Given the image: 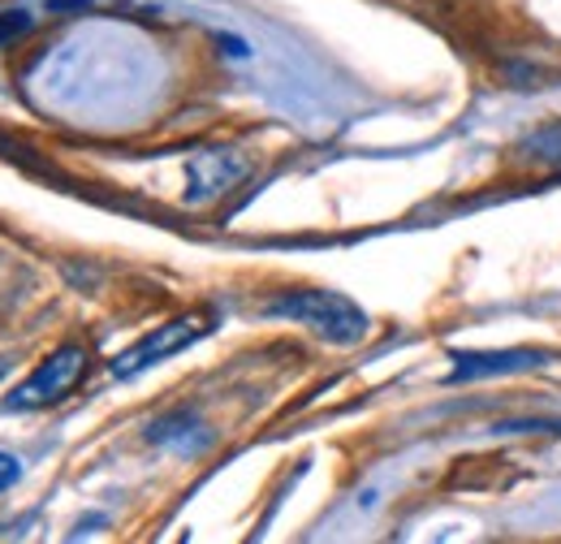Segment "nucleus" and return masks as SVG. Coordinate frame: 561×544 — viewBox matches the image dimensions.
Listing matches in <instances>:
<instances>
[{
  "mask_svg": "<svg viewBox=\"0 0 561 544\" xmlns=\"http://www.w3.org/2000/svg\"><path fill=\"white\" fill-rule=\"evenodd\" d=\"M242 173H247V160H238V156H229V151H199L195 165H191V178H195L199 191H191V200L225 195Z\"/></svg>",
  "mask_w": 561,
  "mask_h": 544,
  "instance_id": "obj_4",
  "label": "nucleus"
},
{
  "mask_svg": "<svg viewBox=\"0 0 561 544\" xmlns=\"http://www.w3.org/2000/svg\"><path fill=\"white\" fill-rule=\"evenodd\" d=\"M454 381H480L496 372H518V367H536L540 354L531 350H492V354H454Z\"/></svg>",
  "mask_w": 561,
  "mask_h": 544,
  "instance_id": "obj_5",
  "label": "nucleus"
},
{
  "mask_svg": "<svg viewBox=\"0 0 561 544\" xmlns=\"http://www.w3.org/2000/svg\"><path fill=\"white\" fill-rule=\"evenodd\" d=\"M82 376H87V350H82V345H61V350H53V354L4 398V407L9 410L53 407V403L70 398Z\"/></svg>",
  "mask_w": 561,
  "mask_h": 544,
  "instance_id": "obj_2",
  "label": "nucleus"
},
{
  "mask_svg": "<svg viewBox=\"0 0 561 544\" xmlns=\"http://www.w3.org/2000/svg\"><path fill=\"white\" fill-rule=\"evenodd\" d=\"M264 311L277 320H294L333 345H354L367 338V311L337 290H294V294L273 298Z\"/></svg>",
  "mask_w": 561,
  "mask_h": 544,
  "instance_id": "obj_1",
  "label": "nucleus"
},
{
  "mask_svg": "<svg viewBox=\"0 0 561 544\" xmlns=\"http://www.w3.org/2000/svg\"><path fill=\"white\" fill-rule=\"evenodd\" d=\"M208 329L211 325L204 320V316H178V320L151 329V333L135 341L130 350H122V354L113 359V376H117V381H135L139 372L156 367V363H164V359H173V354L186 350V345H195Z\"/></svg>",
  "mask_w": 561,
  "mask_h": 544,
  "instance_id": "obj_3",
  "label": "nucleus"
},
{
  "mask_svg": "<svg viewBox=\"0 0 561 544\" xmlns=\"http://www.w3.org/2000/svg\"><path fill=\"white\" fill-rule=\"evenodd\" d=\"M35 26V18L26 13V9H4L0 13V44H9V39H18V35H26Z\"/></svg>",
  "mask_w": 561,
  "mask_h": 544,
  "instance_id": "obj_6",
  "label": "nucleus"
},
{
  "mask_svg": "<svg viewBox=\"0 0 561 544\" xmlns=\"http://www.w3.org/2000/svg\"><path fill=\"white\" fill-rule=\"evenodd\" d=\"M9 367H13V359H4V354H0V381L9 376Z\"/></svg>",
  "mask_w": 561,
  "mask_h": 544,
  "instance_id": "obj_8",
  "label": "nucleus"
},
{
  "mask_svg": "<svg viewBox=\"0 0 561 544\" xmlns=\"http://www.w3.org/2000/svg\"><path fill=\"white\" fill-rule=\"evenodd\" d=\"M18 476H22V463H18L13 454H4V450H0V492H4Z\"/></svg>",
  "mask_w": 561,
  "mask_h": 544,
  "instance_id": "obj_7",
  "label": "nucleus"
}]
</instances>
